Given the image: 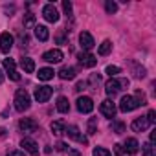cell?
I'll return each mask as SVG.
<instances>
[{"instance_id": "11", "label": "cell", "mask_w": 156, "mask_h": 156, "mask_svg": "<svg viewBox=\"0 0 156 156\" xmlns=\"http://www.w3.org/2000/svg\"><path fill=\"white\" fill-rule=\"evenodd\" d=\"M99 112H101L103 116H107V118H114L116 112H118V108H116V105H114L112 99H105V101L101 103V107H99Z\"/></svg>"}, {"instance_id": "14", "label": "cell", "mask_w": 156, "mask_h": 156, "mask_svg": "<svg viewBox=\"0 0 156 156\" xmlns=\"http://www.w3.org/2000/svg\"><path fill=\"white\" fill-rule=\"evenodd\" d=\"M42 59L46 61V62H61L62 61V51L61 50H48V51H44V55H42Z\"/></svg>"}, {"instance_id": "5", "label": "cell", "mask_w": 156, "mask_h": 156, "mask_svg": "<svg viewBox=\"0 0 156 156\" xmlns=\"http://www.w3.org/2000/svg\"><path fill=\"white\" fill-rule=\"evenodd\" d=\"M51 94H53V88L48 87V85L37 87V88H35V99H37L39 103H46V101L51 98Z\"/></svg>"}, {"instance_id": "17", "label": "cell", "mask_w": 156, "mask_h": 156, "mask_svg": "<svg viewBox=\"0 0 156 156\" xmlns=\"http://www.w3.org/2000/svg\"><path fill=\"white\" fill-rule=\"evenodd\" d=\"M123 149L127 151V154H136V152L140 151V143H138V140H136V138H127V140H125Z\"/></svg>"}, {"instance_id": "21", "label": "cell", "mask_w": 156, "mask_h": 156, "mask_svg": "<svg viewBox=\"0 0 156 156\" xmlns=\"http://www.w3.org/2000/svg\"><path fill=\"white\" fill-rule=\"evenodd\" d=\"M53 73H55L53 68H41L37 77H39V81H50V79H53Z\"/></svg>"}, {"instance_id": "25", "label": "cell", "mask_w": 156, "mask_h": 156, "mask_svg": "<svg viewBox=\"0 0 156 156\" xmlns=\"http://www.w3.org/2000/svg\"><path fill=\"white\" fill-rule=\"evenodd\" d=\"M110 50H112V42H110V41H103V44L99 46L98 53H99V55H108Z\"/></svg>"}, {"instance_id": "2", "label": "cell", "mask_w": 156, "mask_h": 156, "mask_svg": "<svg viewBox=\"0 0 156 156\" xmlns=\"http://www.w3.org/2000/svg\"><path fill=\"white\" fill-rule=\"evenodd\" d=\"M129 87V79H118V77H110V79L105 83V92L108 96H116L118 92H121L123 88Z\"/></svg>"}, {"instance_id": "32", "label": "cell", "mask_w": 156, "mask_h": 156, "mask_svg": "<svg viewBox=\"0 0 156 156\" xmlns=\"http://www.w3.org/2000/svg\"><path fill=\"white\" fill-rule=\"evenodd\" d=\"M143 156H154V149H152V143H145L143 145Z\"/></svg>"}, {"instance_id": "7", "label": "cell", "mask_w": 156, "mask_h": 156, "mask_svg": "<svg viewBox=\"0 0 156 156\" xmlns=\"http://www.w3.org/2000/svg\"><path fill=\"white\" fill-rule=\"evenodd\" d=\"M77 59H79L81 66H85V68H94V66L98 64V59H96V55H92L90 51H81L79 55H77Z\"/></svg>"}, {"instance_id": "38", "label": "cell", "mask_w": 156, "mask_h": 156, "mask_svg": "<svg viewBox=\"0 0 156 156\" xmlns=\"http://www.w3.org/2000/svg\"><path fill=\"white\" fill-rule=\"evenodd\" d=\"M68 156H81V152H79V151H73V149H70V151H68Z\"/></svg>"}, {"instance_id": "33", "label": "cell", "mask_w": 156, "mask_h": 156, "mask_svg": "<svg viewBox=\"0 0 156 156\" xmlns=\"http://www.w3.org/2000/svg\"><path fill=\"white\" fill-rule=\"evenodd\" d=\"M114 152H116L118 156H129V154H127V151L123 149V145H119V143H116V145H114Z\"/></svg>"}, {"instance_id": "4", "label": "cell", "mask_w": 156, "mask_h": 156, "mask_svg": "<svg viewBox=\"0 0 156 156\" xmlns=\"http://www.w3.org/2000/svg\"><path fill=\"white\" fill-rule=\"evenodd\" d=\"M77 110H79L81 114H90L92 110H94V101H92V98H88V96H81V98H77Z\"/></svg>"}, {"instance_id": "16", "label": "cell", "mask_w": 156, "mask_h": 156, "mask_svg": "<svg viewBox=\"0 0 156 156\" xmlns=\"http://www.w3.org/2000/svg\"><path fill=\"white\" fill-rule=\"evenodd\" d=\"M57 73H59V77H61L62 81H70V79H73V77H75L77 70H75L73 66H62Z\"/></svg>"}, {"instance_id": "10", "label": "cell", "mask_w": 156, "mask_h": 156, "mask_svg": "<svg viewBox=\"0 0 156 156\" xmlns=\"http://www.w3.org/2000/svg\"><path fill=\"white\" fill-rule=\"evenodd\" d=\"M42 17L48 20V22H57L59 20V11L53 4H46L42 8Z\"/></svg>"}, {"instance_id": "29", "label": "cell", "mask_w": 156, "mask_h": 156, "mask_svg": "<svg viewBox=\"0 0 156 156\" xmlns=\"http://www.w3.org/2000/svg\"><path fill=\"white\" fill-rule=\"evenodd\" d=\"M119 72H121V68H119V66H112V64H110V66H107V68H105V73H108L110 77H116Z\"/></svg>"}, {"instance_id": "26", "label": "cell", "mask_w": 156, "mask_h": 156, "mask_svg": "<svg viewBox=\"0 0 156 156\" xmlns=\"http://www.w3.org/2000/svg\"><path fill=\"white\" fill-rule=\"evenodd\" d=\"M98 132V118H90L88 119V134H96Z\"/></svg>"}, {"instance_id": "35", "label": "cell", "mask_w": 156, "mask_h": 156, "mask_svg": "<svg viewBox=\"0 0 156 156\" xmlns=\"http://www.w3.org/2000/svg\"><path fill=\"white\" fill-rule=\"evenodd\" d=\"M8 156H26V152H24V151H17V149H15V151H9V152H8Z\"/></svg>"}, {"instance_id": "24", "label": "cell", "mask_w": 156, "mask_h": 156, "mask_svg": "<svg viewBox=\"0 0 156 156\" xmlns=\"http://www.w3.org/2000/svg\"><path fill=\"white\" fill-rule=\"evenodd\" d=\"M110 129H112V132H116V134H123V132H125V123L119 121V119H116V121L110 123Z\"/></svg>"}, {"instance_id": "23", "label": "cell", "mask_w": 156, "mask_h": 156, "mask_svg": "<svg viewBox=\"0 0 156 156\" xmlns=\"http://www.w3.org/2000/svg\"><path fill=\"white\" fill-rule=\"evenodd\" d=\"M51 130H53V134H57V136H61V134H64V130H66V125H64V121H53L51 123Z\"/></svg>"}, {"instance_id": "34", "label": "cell", "mask_w": 156, "mask_h": 156, "mask_svg": "<svg viewBox=\"0 0 156 156\" xmlns=\"http://www.w3.org/2000/svg\"><path fill=\"white\" fill-rule=\"evenodd\" d=\"M145 118H147L149 125H154V123H156V112H154V110H149V114H147Z\"/></svg>"}, {"instance_id": "30", "label": "cell", "mask_w": 156, "mask_h": 156, "mask_svg": "<svg viewBox=\"0 0 156 156\" xmlns=\"http://www.w3.org/2000/svg\"><path fill=\"white\" fill-rule=\"evenodd\" d=\"M62 9H64V15H66L68 19H72V2L64 0V2H62Z\"/></svg>"}, {"instance_id": "12", "label": "cell", "mask_w": 156, "mask_h": 156, "mask_svg": "<svg viewBox=\"0 0 156 156\" xmlns=\"http://www.w3.org/2000/svg\"><path fill=\"white\" fill-rule=\"evenodd\" d=\"M19 129L22 132H35L39 129V123L35 119H31V118H22L20 123H19Z\"/></svg>"}, {"instance_id": "3", "label": "cell", "mask_w": 156, "mask_h": 156, "mask_svg": "<svg viewBox=\"0 0 156 156\" xmlns=\"http://www.w3.org/2000/svg\"><path fill=\"white\" fill-rule=\"evenodd\" d=\"M31 107V99H30V94L26 92V90H17V94H15V108L19 110V112H24V110H28Z\"/></svg>"}, {"instance_id": "18", "label": "cell", "mask_w": 156, "mask_h": 156, "mask_svg": "<svg viewBox=\"0 0 156 156\" xmlns=\"http://www.w3.org/2000/svg\"><path fill=\"white\" fill-rule=\"evenodd\" d=\"M130 127H132L134 132H143V130L149 129V121H147V118H136Z\"/></svg>"}, {"instance_id": "6", "label": "cell", "mask_w": 156, "mask_h": 156, "mask_svg": "<svg viewBox=\"0 0 156 156\" xmlns=\"http://www.w3.org/2000/svg\"><path fill=\"white\" fill-rule=\"evenodd\" d=\"M64 134H68V138H72V140H75V141H79V143H83V145H87V143H88V140H87V138L81 134L79 127H75V125H70V127H66Z\"/></svg>"}, {"instance_id": "19", "label": "cell", "mask_w": 156, "mask_h": 156, "mask_svg": "<svg viewBox=\"0 0 156 156\" xmlns=\"http://www.w3.org/2000/svg\"><path fill=\"white\" fill-rule=\"evenodd\" d=\"M20 66H22V70L26 73H33L35 72V61L31 57H22L20 59Z\"/></svg>"}, {"instance_id": "15", "label": "cell", "mask_w": 156, "mask_h": 156, "mask_svg": "<svg viewBox=\"0 0 156 156\" xmlns=\"http://www.w3.org/2000/svg\"><path fill=\"white\" fill-rule=\"evenodd\" d=\"M20 147H24V152H30V154H39V145H37V141L35 140H31V138H24L22 141H20Z\"/></svg>"}, {"instance_id": "41", "label": "cell", "mask_w": 156, "mask_h": 156, "mask_svg": "<svg viewBox=\"0 0 156 156\" xmlns=\"http://www.w3.org/2000/svg\"><path fill=\"white\" fill-rule=\"evenodd\" d=\"M2 81H4V73H2V70H0V85H2Z\"/></svg>"}, {"instance_id": "22", "label": "cell", "mask_w": 156, "mask_h": 156, "mask_svg": "<svg viewBox=\"0 0 156 156\" xmlns=\"http://www.w3.org/2000/svg\"><path fill=\"white\" fill-rule=\"evenodd\" d=\"M57 110H59L61 114H66V112L70 110L68 98H64V96H59V98H57Z\"/></svg>"}, {"instance_id": "1", "label": "cell", "mask_w": 156, "mask_h": 156, "mask_svg": "<svg viewBox=\"0 0 156 156\" xmlns=\"http://www.w3.org/2000/svg\"><path fill=\"white\" fill-rule=\"evenodd\" d=\"M145 101L147 99H145V96L141 92H136V96H123L121 101H119V110L121 112H132L138 107L145 105Z\"/></svg>"}, {"instance_id": "39", "label": "cell", "mask_w": 156, "mask_h": 156, "mask_svg": "<svg viewBox=\"0 0 156 156\" xmlns=\"http://www.w3.org/2000/svg\"><path fill=\"white\" fill-rule=\"evenodd\" d=\"M57 42H59V44H64V42H66V37H64V35H59V37H57Z\"/></svg>"}, {"instance_id": "37", "label": "cell", "mask_w": 156, "mask_h": 156, "mask_svg": "<svg viewBox=\"0 0 156 156\" xmlns=\"http://www.w3.org/2000/svg\"><path fill=\"white\" fill-rule=\"evenodd\" d=\"M57 151L64 152V151H66V143H64V141H59V143H57Z\"/></svg>"}, {"instance_id": "13", "label": "cell", "mask_w": 156, "mask_h": 156, "mask_svg": "<svg viewBox=\"0 0 156 156\" xmlns=\"http://www.w3.org/2000/svg\"><path fill=\"white\" fill-rule=\"evenodd\" d=\"M79 44H81V48L83 50H92L94 46H96V42H94V37L88 33V31H83L81 35H79Z\"/></svg>"}, {"instance_id": "36", "label": "cell", "mask_w": 156, "mask_h": 156, "mask_svg": "<svg viewBox=\"0 0 156 156\" xmlns=\"http://www.w3.org/2000/svg\"><path fill=\"white\" fill-rule=\"evenodd\" d=\"M85 88H87V83H85V81H79V83L75 85V90H77V92H81V90H85Z\"/></svg>"}, {"instance_id": "27", "label": "cell", "mask_w": 156, "mask_h": 156, "mask_svg": "<svg viewBox=\"0 0 156 156\" xmlns=\"http://www.w3.org/2000/svg\"><path fill=\"white\" fill-rule=\"evenodd\" d=\"M92 156H112V154H110V151L105 149V147H96L94 152H92Z\"/></svg>"}, {"instance_id": "20", "label": "cell", "mask_w": 156, "mask_h": 156, "mask_svg": "<svg viewBox=\"0 0 156 156\" xmlns=\"http://www.w3.org/2000/svg\"><path fill=\"white\" fill-rule=\"evenodd\" d=\"M35 37H37L39 41L46 42V41L50 39V31H48V28H46V26H35Z\"/></svg>"}, {"instance_id": "9", "label": "cell", "mask_w": 156, "mask_h": 156, "mask_svg": "<svg viewBox=\"0 0 156 156\" xmlns=\"http://www.w3.org/2000/svg\"><path fill=\"white\" fill-rule=\"evenodd\" d=\"M13 48V35L4 31L2 35H0V51L2 53H9Z\"/></svg>"}, {"instance_id": "8", "label": "cell", "mask_w": 156, "mask_h": 156, "mask_svg": "<svg viewBox=\"0 0 156 156\" xmlns=\"http://www.w3.org/2000/svg\"><path fill=\"white\" fill-rule=\"evenodd\" d=\"M2 66L6 68L9 79H13V81H19V79H20V73L17 72V66H15V61H13V59H4V61H2Z\"/></svg>"}, {"instance_id": "40", "label": "cell", "mask_w": 156, "mask_h": 156, "mask_svg": "<svg viewBox=\"0 0 156 156\" xmlns=\"http://www.w3.org/2000/svg\"><path fill=\"white\" fill-rule=\"evenodd\" d=\"M4 136H6V129L0 127V138H4Z\"/></svg>"}, {"instance_id": "28", "label": "cell", "mask_w": 156, "mask_h": 156, "mask_svg": "<svg viewBox=\"0 0 156 156\" xmlns=\"http://www.w3.org/2000/svg\"><path fill=\"white\" fill-rule=\"evenodd\" d=\"M105 9H107V13H116L118 11V4L116 2H112V0H107V2H105Z\"/></svg>"}, {"instance_id": "31", "label": "cell", "mask_w": 156, "mask_h": 156, "mask_svg": "<svg viewBox=\"0 0 156 156\" xmlns=\"http://www.w3.org/2000/svg\"><path fill=\"white\" fill-rule=\"evenodd\" d=\"M35 24V15L33 13H26V17H24V26L28 28V26H33Z\"/></svg>"}]
</instances>
